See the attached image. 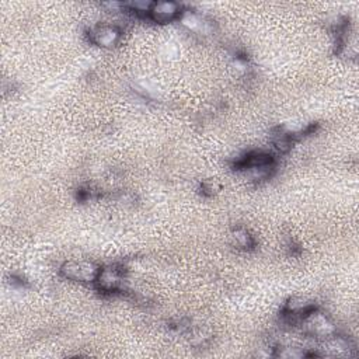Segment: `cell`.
Instances as JSON below:
<instances>
[{"instance_id":"6da1fadb","label":"cell","mask_w":359,"mask_h":359,"mask_svg":"<svg viewBox=\"0 0 359 359\" xmlns=\"http://www.w3.org/2000/svg\"><path fill=\"white\" fill-rule=\"evenodd\" d=\"M99 271L100 267L90 261H68L59 269L63 278L81 284H94Z\"/></svg>"},{"instance_id":"7a4b0ae2","label":"cell","mask_w":359,"mask_h":359,"mask_svg":"<svg viewBox=\"0 0 359 359\" xmlns=\"http://www.w3.org/2000/svg\"><path fill=\"white\" fill-rule=\"evenodd\" d=\"M124 283V269L118 265H108L104 268H100L97 279H96V287L103 294H115L121 291Z\"/></svg>"},{"instance_id":"3957f363","label":"cell","mask_w":359,"mask_h":359,"mask_svg":"<svg viewBox=\"0 0 359 359\" xmlns=\"http://www.w3.org/2000/svg\"><path fill=\"white\" fill-rule=\"evenodd\" d=\"M123 31L116 25H99L90 31V41L100 48H112L119 39H121Z\"/></svg>"},{"instance_id":"277c9868","label":"cell","mask_w":359,"mask_h":359,"mask_svg":"<svg viewBox=\"0 0 359 359\" xmlns=\"http://www.w3.org/2000/svg\"><path fill=\"white\" fill-rule=\"evenodd\" d=\"M181 16V6L174 2H156L150 5L147 17L156 23H169Z\"/></svg>"},{"instance_id":"5b68a950","label":"cell","mask_w":359,"mask_h":359,"mask_svg":"<svg viewBox=\"0 0 359 359\" xmlns=\"http://www.w3.org/2000/svg\"><path fill=\"white\" fill-rule=\"evenodd\" d=\"M233 238H234V245L238 246L240 249H252L254 247L256 242H254V237L243 227L237 229L234 233H233Z\"/></svg>"}]
</instances>
